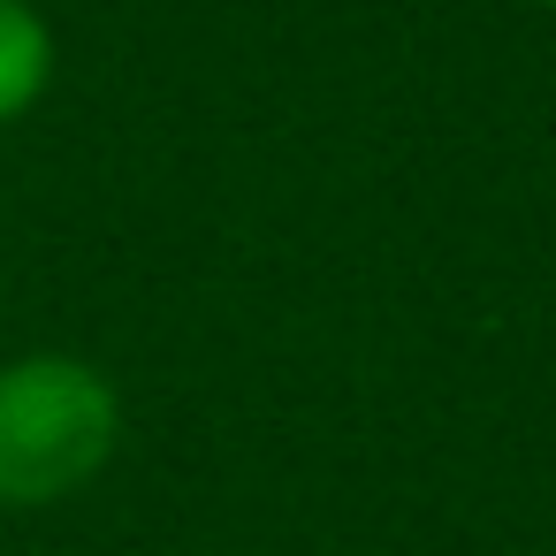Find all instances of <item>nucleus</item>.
Returning <instances> with one entry per match:
<instances>
[{
  "mask_svg": "<svg viewBox=\"0 0 556 556\" xmlns=\"http://www.w3.org/2000/svg\"><path fill=\"white\" fill-rule=\"evenodd\" d=\"M541 9H556V0H541Z\"/></svg>",
  "mask_w": 556,
  "mask_h": 556,
  "instance_id": "3",
  "label": "nucleus"
},
{
  "mask_svg": "<svg viewBox=\"0 0 556 556\" xmlns=\"http://www.w3.org/2000/svg\"><path fill=\"white\" fill-rule=\"evenodd\" d=\"M123 396L100 366L31 351L0 366V510H47L108 472Z\"/></svg>",
  "mask_w": 556,
  "mask_h": 556,
  "instance_id": "1",
  "label": "nucleus"
},
{
  "mask_svg": "<svg viewBox=\"0 0 556 556\" xmlns=\"http://www.w3.org/2000/svg\"><path fill=\"white\" fill-rule=\"evenodd\" d=\"M54 77V31L31 0H0V123H24Z\"/></svg>",
  "mask_w": 556,
  "mask_h": 556,
  "instance_id": "2",
  "label": "nucleus"
}]
</instances>
